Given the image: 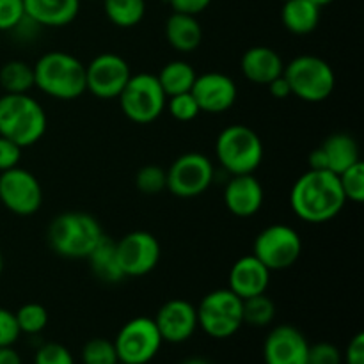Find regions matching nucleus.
Wrapping results in <instances>:
<instances>
[{
  "label": "nucleus",
  "mask_w": 364,
  "mask_h": 364,
  "mask_svg": "<svg viewBox=\"0 0 364 364\" xmlns=\"http://www.w3.org/2000/svg\"><path fill=\"white\" fill-rule=\"evenodd\" d=\"M135 187L144 196H156L167 188V171L162 166L149 164L135 174Z\"/></svg>",
  "instance_id": "7c9ffc66"
},
{
  "label": "nucleus",
  "mask_w": 364,
  "mask_h": 364,
  "mask_svg": "<svg viewBox=\"0 0 364 364\" xmlns=\"http://www.w3.org/2000/svg\"><path fill=\"white\" fill-rule=\"evenodd\" d=\"M302 252V240L297 230L288 224H270L258 233L252 255L270 270H287L297 263Z\"/></svg>",
  "instance_id": "9d476101"
},
{
  "label": "nucleus",
  "mask_w": 364,
  "mask_h": 364,
  "mask_svg": "<svg viewBox=\"0 0 364 364\" xmlns=\"http://www.w3.org/2000/svg\"><path fill=\"white\" fill-rule=\"evenodd\" d=\"M23 14V0H0V32H9Z\"/></svg>",
  "instance_id": "e433bc0d"
},
{
  "label": "nucleus",
  "mask_w": 364,
  "mask_h": 364,
  "mask_svg": "<svg viewBox=\"0 0 364 364\" xmlns=\"http://www.w3.org/2000/svg\"><path fill=\"white\" fill-rule=\"evenodd\" d=\"M34 364H75V359L64 345L50 341L38 348L34 355Z\"/></svg>",
  "instance_id": "f704fd0d"
},
{
  "label": "nucleus",
  "mask_w": 364,
  "mask_h": 364,
  "mask_svg": "<svg viewBox=\"0 0 364 364\" xmlns=\"http://www.w3.org/2000/svg\"><path fill=\"white\" fill-rule=\"evenodd\" d=\"M103 237L102 224L85 212L59 213L46 231L50 249L68 259H85Z\"/></svg>",
  "instance_id": "7ed1b4c3"
},
{
  "label": "nucleus",
  "mask_w": 364,
  "mask_h": 364,
  "mask_svg": "<svg viewBox=\"0 0 364 364\" xmlns=\"http://www.w3.org/2000/svg\"><path fill=\"white\" fill-rule=\"evenodd\" d=\"M48 127L46 112L36 98L25 95L0 96V135L16 142L20 148L34 146Z\"/></svg>",
  "instance_id": "20e7f679"
},
{
  "label": "nucleus",
  "mask_w": 364,
  "mask_h": 364,
  "mask_svg": "<svg viewBox=\"0 0 364 364\" xmlns=\"http://www.w3.org/2000/svg\"><path fill=\"white\" fill-rule=\"evenodd\" d=\"M169 4L174 13H185L198 16L203 11L208 9L212 0H169Z\"/></svg>",
  "instance_id": "a19ab883"
},
{
  "label": "nucleus",
  "mask_w": 364,
  "mask_h": 364,
  "mask_svg": "<svg viewBox=\"0 0 364 364\" xmlns=\"http://www.w3.org/2000/svg\"><path fill=\"white\" fill-rule=\"evenodd\" d=\"M281 20L291 34H311L320 23V7L309 0H287L281 9Z\"/></svg>",
  "instance_id": "393cba45"
},
{
  "label": "nucleus",
  "mask_w": 364,
  "mask_h": 364,
  "mask_svg": "<svg viewBox=\"0 0 364 364\" xmlns=\"http://www.w3.org/2000/svg\"><path fill=\"white\" fill-rule=\"evenodd\" d=\"M164 340L155 320L137 316L124 323L114 340L117 358L123 364H148L159 354Z\"/></svg>",
  "instance_id": "9b49d317"
},
{
  "label": "nucleus",
  "mask_w": 364,
  "mask_h": 364,
  "mask_svg": "<svg viewBox=\"0 0 364 364\" xmlns=\"http://www.w3.org/2000/svg\"><path fill=\"white\" fill-rule=\"evenodd\" d=\"M240 68L249 82L256 85H269L283 75L284 63L279 53L270 46H251L242 55Z\"/></svg>",
  "instance_id": "aec40b11"
},
{
  "label": "nucleus",
  "mask_w": 364,
  "mask_h": 364,
  "mask_svg": "<svg viewBox=\"0 0 364 364\" xmlns=\"http://www.w3.org/2000/svg\"><path fill=\"white\" fill-rule=\"evenodd\" d=\"M91 267V272L95 274L96 279L107 284H117L127 279L121 270L119 258H117L116 242L109 237H103L102 242L92 249L91 255L85 258Z\"/></svg>",
  "instance_id": "b1692460"
},
{
  "label": "nucleus",
  "mask_w": 364,
  "mask_h": 364,
  "mask_svg": "<svg viewBox=\"0 0 364 364\" xmlns=\"http://www.w3.org/2000/svg\"><path fill=\"white\" fill-rule=\"evenodd\" d=\"M196 77H198V73H196L194 66H192L191 63H187V60L181 59L167 63L166 66L160 70V73L156 75V78H159L160 85H162L167 98H169V96L191 91L192 85H194L196 82Z\"/></svg>",
  "instance_id": "a878e982"
},
{
  "label": "nucleus",
  "mask_w": 364,
  "mask_h": 364,
  "mask_svg": "<svg viewBox=\"0 0 364 364\" xmlns=\"http://www.w3.org/2000/svg\"><path fill=\"white\" fill-rule=\"evenodd\" d=\"M347 364H364V334L358 333L348 343L343 355Z\"/></svg>",
  "instance_id": "79ce46f5"
},
{
  "label": "nucleus",
  "mask_w": 364,
  "mask_h": 364,
  "mask_svg": "<svg viewBox=\"0 0 364 364\" xmlns=\"http://www.w3.org/2000/svg\"><path fill=\"white\" fill-rule=\"evenodd\" d=\"M0 203L11 213L31 217L43 205V188L38 178L23 167H13L0 173Z\"/></svg>",
  "instance_id": "f8f14e48"
},
{
  "label": "nucleus",
  "mask_w": 364,
  "mask_h": 364,
  "mask_svg": "<svg viewBox=\"0 0 364 364\" xmlns=\"http://www.w3.org/2000/svg\"><path fill=\"white\" fill-rule=\"evenodd\" d=\"M181 364H212V363L205 358H188V359H185Z\"/></svg>",
  "instance_id": "a18cd8bd"
},
{
  "label": "nucleus",
  "mask_w": 364,
  "mask_h": 364,
  "mask_svg": "<svg viewBox=\"0 0 364 364\" xmlns=\"http://www.w3.org/2000/svg\"><path fill=\"white\" fill-rule=\"evenodd\" d=\"M265 201V191L258 178L252 174H235L230 176L224 187V205L235 217L247 219L262 210Z\"/></svg>",
  "instance_id": "a211bd4d"
},
{
  "label": "nucleus",
  "mask_w": 364,
  "mask_h": 364,
  "mask_svg": "<svg viewBox=\"0 0 364 364\" xmlns=\"http://www.w3.org/2000/svg\"><path fill=\"white\" fill-rule=\"evenodd\" d=\"M281 2H287V0H281Z\"/></svg>",
  "instance_id": "09e8293b"
},
{
  "label": "nucleus",
  "mask_w": 364,
  "mask_h": 364,
  "mask_svg": "<svg viewBox=\"0 0 364 364\" xmlns=\"http://www.w3.org/2000/svg\"><path fill=\"white\" fill-rule=\"evenodd\" d=\"M284 78L291 89V96L308 103L326 102L336 89V73L322 57L304 53L284 64Z\"/></svg>",
  "instance_id": "423d86ee"
},
{
  "label": "nucleus",
  "mask_w": 364,
  "mask_h": 364,
  "mask_svg": "<svg viewBox=\"0 0 364 364\" xmlns=\"http://www.w3.org/2000/svg\"><path fill=\"white\" fill-rule=\"evenodd\" d=\"M191 92L201 112L208 114L228 112L238 98L237 82L230 75L219 73V71L198 75Z\"/></svg>",
  "instance_id": "2eb2a0df"
},
{
  "label": "nucleus",
  "mask_w": 364,
  "mask_h": 364,
  "mask_svg": "<svg viewBox=\"0 0 364 364\" xmlns=\"http://www.w3.org/2000/svg\"><path fill=\"white\" fill-rule=\"evenodd\" d=\"M166 109L169 110L171 116L174 117L180 123H188V121H194L196 117L201 114L198 102L192 96V92H181V95L169 96L166 102Z\"/></svg>",
  "instance_id": "72a5a7b5"
},
{
  "label": "nucleus",
  "mask_w": 364,
  "mask_h": 364,
  "mask_svg": "<svg viewBox=\"0 0 364 364\" xmlns=\"http://www.w3.org/2000/svg\"><path fill=\"white\" fill-rule=\"evenodd\" d=\"M0 36H2V32H0ZM0 41H2V39H0Z\"/></svg>",
  "instance_id": "8fccbe9b"
},
{
  "label": "nucleus",
  "mask_w": 364,
  "mask_h": 364,
  "mask_svg": "<svg viewBox=\"0 0 364 364\" xmlns=\"http://www.w3.org/2000/svg\"><path fill=\"white\" fill-rule=\"evenodd\" d=\"M117 364H123V363H117Z\"/></svg>",
  "instance_id": "3c124183"
},
{
  "label": "nucleus",
  "mask_w": 364,
  "mask_h": 364,
  "mask_svg": "<svg viewBox=\"0 0 364 364\" xmlns=\"http://www.w3.org/2000/svg\"><path fill=\"white\" fill-rule=\"evenodd\" d=\"M20 334L14 313L6 308H0V347H13Z\"/></svg>",
  "instance_id": "4c0bfd02"
},
{
  "label": "nucleus",
  "mask_w": 364,
  "mask_h": 364,
  "mask_svg": "<svg viewBox=\"0 0 364 364\" xmlns=\"http://www.w3.org/2000/svg\"><path fill=\"white\" fill-rule=\"evenodd\" d=\"M309 2H313V4H315V6H318L320 9H322V7H326V6H329V4H333L334 0H309Z\"/></svg>",
  "instance_id": "49530a36"
},
{
  "label": "nucleus",
  "mask_w": 364,
  "mask_h": 364,
  "mask_svg": "<svg viewBox=\"0 0 364 364\" xmlns=\"http://www.w3.org/2000/svg\"><path fill=\"white\" fill-rule=\"evenodd\" d=\"M215 156L230 176L252 174L262 166L265 148L252 128L245 124H231L217 135Z\"/></svg>",
  "instance_id": "39448f33"
},
{
  "label": "nucleus",
  "mask_w": 364,
  "mask_h": 364,
  "mask_svg": "<svg viewBox=\"0 0 364 364\" xmlns=\"http://www.w3.org/2000/svg\"><path fill=\"white\" fill-rule=\"evenodd\" d=\"M347 205L340 178L331 171L308 169L295 181L290 206L295 215L309 224H322L338 217Z\"/></svg>",
  "instance_id": "f257e3e1"
},
{
  "label": "nucleus",
  "mask_w": 364,
  "mask_h": 364,
  "mask_svg": "<svg viewBox=\"0 0 364 364\" xmlns=\"http://www.w3.org/2000/svg\"><path fill=\"white\" fill-rule=\"evenodd\" d=\"M110 23L119 28L137 27L146 14V0H102Z\"/></svg>",
  "instance_id": "bb28decb"
},
{
  "label": "nucleus",
  "mask_w": 364,
  "mask_h": 364,
  "mask_svg": "<svg viewBox=\"0 0 364 364\" xmlns=\"http://www.w3.org/2000/svg\"><path fill=\"white\" fill-rule=\"evenodd\" d=\"M166 171L167 191L180 199L198 198L215 181V167L201 151L183 153Z\"/></svg>",
  "instance_id": "1a4fd4ad"
},
{
  "label": "nucleus",
  "mask_w": 364,
  "mask_h": 364,
  "mask_svg": "<svg viewBox=\"0 0 364 364\" xmlns=\"http://www.w3.org/2000/svg\"><path fill=\"white\" fill-rule=\"evenodd\" d=\"M14 316H16L20 333L28 334V336H36V334L43 333L45 327L48 326V311H46L45 306L38 304V302L23 304L14 313Z\"/></svg>",
  "instance_id": "c756f323"
},
{
  "label": "nucleus",
  "mask_w": 364,
  "mask_h": 364,
  "mask_svg": "<svg viewBox=\"0 0 364 364\" xmlns=\"http://www.w3.org/2000/svg\"><path fill=\"white\" fill-rule=\"evenodd\" d=\"M340 178L341 191H343L347 201L361 205L364 201V162L359 160L354 166L345 169L343 173L338 174Z\"/></svg>",
  "instance_id": "473e14b6"
},
{
  "label": "nucleus",
  "mask_w": 364,
  "mask_h": 364,
  "mask_svg": "<svg viewBox=\"0 0 364 364\" xmlns=\"http://www.w3.org/2000/svg\"><path fill=\"white\" fill-rule=\"evenodd\" d=\"M41 28L43 27L38 23V21L32 20L28 14H23V16H21V20L18 21V23L14 25L9 32L14 36V39H16V41L32 43L39 36Z\"/></svg>",
  "instance_id": "ea45409f"
},
{
  "label": "nucleus",
  "mask_w": 364,
  "mask_h": 364,
  "mask_svg": "<svg viewBox=\"0 0 364 364\" xmlns=\"http://www.w3.org/2000/svg\"><path fill=\"white\" fill-rule=\"evenodd\" d=\"M4 272V255H2V251H0V274Z\"/></svg>",
  "instance_id": "de8ad7c7"
},
{
  "label": "nucleus",
  "mask_w": 364,
  "mask_h": 364,
  "mask_svg": "<svg viewBox=\"0 0 364 364\" xmlns=\"http://www.w3.org/2000/svg\"><path fill=\"white\" fill-rule=\"evenodd\" d=\"M0 87L9 95H25L34 87V68L23 60H7L0 68Z\"/></svg>",
  "instance_id": "cd10ccee"
},
{
  "label": "nucleus",
  "mask_w": 364,
  "mask_h": 364,
  "mask_svg": "<svg viewBox=\"0 0 364 364\" xmlns=\"http://www.w3.org/2000/svg\"><path fill=\"white\" fill-rule=\"evenodd\" d=\"M21 149L23 148H20L16 142L0 135V173L20 166Z\"/></svg>",
  "instance_id": "58836bf2"
},
{
  "label": "nucleus",
  "mask_w": 364,
  "mask_h": 364,
  "mask_svg": "<svg viewBox=\"0 0 364 364\" xmlns=\"http://www.w3.org/2000/svg\"><path fill=\"white\" fill-rule=\"evenodd\" d=\"M166 39L176 52H194L203 41V28L198 16L174 13L166 21Z\"/></svg>",
  "instance_id": "4be33fe9"
},
{
  "label": "nucleus",
  "mask_w": 364,
  "mask_h": 364,
  "mask_svg": "<svg viewBox=\"0 0 364 364\" xmlns=\"http://www.w3.org/2000/svg\"><path fill=\"white\" fill-rule=\"evenodd\" d=\"M276 318V304L267 294L244 299L242 302V320L252 327H267Z\"/></svg>",
  "instance_id": "c85d7f7f"
},
{
  "label": "nucleus",
  "mask_w": 364,
  "mask_h": 364,
  "mask_svg": "<svg viewBox=\"0 0 364 364\" xmlns=\"http://www.w3.org/2000/svg\"><path fill=\"white\" fill-rule=\"evenodd\" d=\"M267 87H269L270 95H272L276 100H287L291 96L290 84H288V80L284 78V75H281V77H277L276 80L270 82Z\"/></svg>",
  "instance_id": "37998d69"
},
{
  "label": "nucleus",
  "mask_w": 364,
  "mask_h": 364,
  "mask_svg": "<svg viewBox=\"0 0 364 364\" xmlns=\"http://www.w3.org/2000/svg\"><path fill=\"white\" fill-rule=\"evenodd\" d=\"M270 270L256 258L255 255H247L238 258L230 270V290L244 299L255 295L267 294L270 284Z\"/></svg>",
  "instance_id": "6ab92c4d"
},
{
  "label": "nucleus",
  "mask_w": 364,
  "mask_h": 364,
  "mask_svg": "<svg viewBox=\"0 0 364 364\" xmlns=\"http://www.w3.org/2000/svg\"><path fill=\"white\" fill-rule=\"evenodd\" d=\"M242 299L230 288H220L206 294L198 309V326L213 340H228L244 326Z\"/></svg>",
  "instance_id": "0eeeda50"
},
{
  "label": "nucleus",
  "mask_w": 364,
  "mask_h": 364,
  "mask_svg": "<svg viewBox=\"0 0 364 364\" xmlns=\"http://www.w3.org/2000/svg\"><path fill=\"white\" fill-rule=\"evenodd\" d=\"M341 361H343V355L336 345L329 341L309 345L306 364H341Z\"/></svg>",
  "instance_id": "c9c22d12"
},
{
  "label": "nucleus",
  "mask_w": 364,
  "mask_h": 364,
  "mask_svg": "<svg viewBox=\"0 0 364 364\" xmlns=\"http://www.w3.org/2000/svg\"><path fill=\"white\" fill-rule=\"evenodd\" d=\"M25 14L45 27H66L80 13V0H23Z\"/></svg>",
  "instance_id": "412c9836"
},
{
  "label": "nucleus",
  "mask_w": 364,
  "mask_h": 364,
  "mask_svg": "<svg viewBox=\"0 0 364 364\" xmlns=\"http://www.w3.org/2000/svg\"><path fill=\"white\" fill-rule=\"evenodd\" d=\"M117 100L128 119L137 124H149L162 116L167 96L156 75L137 73L132 75Z\"/></svg>",
  "instance_id": "6e6552de"
},
{
  "label": "nucleus",
  "mask_w": 364,
  "mask_h": 364,
  "mask_svg": "<svg viewBox=\"0 0 364 364\" xmlns=\"http://www.w3.org/2000/svg\"><path fill=\"white\" fill-rule=\"evenodd\" d=\"M323 156H326L327 171L334 174H341L345 169L354 166L361 160L359 144L352 135L348 134H333L320 144Z\"/></svg>",
  "instance_id": "5701e85b"
},
{
  "label": "nucleus",
  "mask_w": 364,
  "mask_h": 364,
  "mask_svg": "<svg viewBox=\"0 0 364 364\" xmlns=\"http://www.w3.org/2000/svg\"><path fill=\"white\" fill-rule=\"evenodd\" d=\"M117 258L124 277H142L156 269L160 262L159 240L149 231H132L116 242Z\"/></svg>",
  "instance_id": "4468645a"
},
{
  "label": "nucleus",
  "mask_w": 364,
  "mask_h": 364,
  "mask_svg": "<svg viewBox=\"0 0 364 364\" xmlns=\"http://www.w3.org/2000/svg\"><path fill=\"white\" fill-rule=\"evenodd\" d=\"M156 329L167 343H183L194 336L198 326V309L183 299L167 301L159 309L155 318Z\"/></svg>",
  "instance_id": "dca6fc26"
},
{
  "label": "nucleus",
  "mask_w": 364,
  "mask_h": 364,
  "mask_svg": "<svg viewBox=\"0 0 364 364\" xmlns=\"http://www.w3.org/2000/svg\"><path fill=\"white\" fill-rule=\"evenodd\" d=\"M309 343L304 334L294 326L274 327L263 343L265 364H306Z\"/></svg>",
  "instance_id": "f3484780"
},
{
  "label": "nucleus",
  "mask_w": 364,
  "mask_h": 364,
  "mask_svg": "<svg viewBox=\"0 0 364 364\" xmlns=\"http://www.w3.org/2000/svg\"><path fill=\"white\" fill-rule=\"evenodd\" d=\"M82 363L84 364H117L116 347L114 341L105 340V338H92L82 348Z\"/></svg>",
  "instance_id": "2f4dec72"
},
{
  "label": "nucleus",
  "mask_w": 364,
  "mask_h": 364,
  "mask_svg": "<svg viewBox=\"0 0 364 364\" xmlns=\"http://www.w3.org/2000/svg\"><path fill=\"white\" fill-rule=\"evenodd\" d=\"M0 364H21V358L13 347H0Z\"/></svg>",
  "instance_id": "c03bdc74"
},
{
  "label": "nucleus",
  "mask_w": 364,
  "mask_h": 364,
  "mask_svg": "<svg viewBox=\"0 0 364 364\" xmlns=\"http://www.w3.org/2000/svg\"><path fill=\"white\" fill-rule=\"evenodd\" d=\"M130 77V66L123 57L103 52L85 64V91L100 100H116Z\"/></svg>",
  "instance_id": "ddd939ff"
},
{
  "label": "nucleus",
  "mask_w": 364,
  "mask_h": 364,
  "mask_svg": "<svg viewBox=\"0 0 364 364\" xmlns=\"http://www.w3.org/2000/svg\"><path fill=\"white\" fill-rule=\"evenodd\" d=\"M34 87L50 98L71 102L85 92V64L68 52H46L36 60Z\"/></svg>",
  "instance_id": "f03ea898"
}]
</instances>
